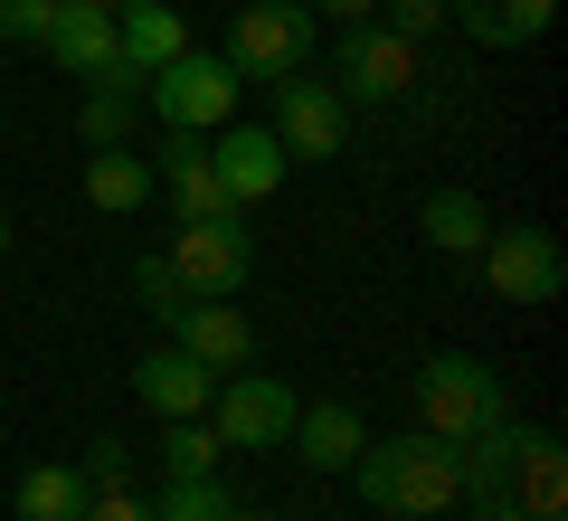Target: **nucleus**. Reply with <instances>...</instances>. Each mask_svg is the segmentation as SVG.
Instances as JSON below:
<instances>
[{
  "mask_svg": "<svg viewBox=\"0 0 568 521\" xmlns=\"http://www.w3.org/2000/svg\"><path fill=\"white\" fill-rule=\"evenodd\" d=\"M85 521H152V502L133 483H104V493H85Z\"/></svg>",
  "mask_w": 568,
  "mask_h": 521,
  "instance_id": "obj_28",
  "label": "nucleus"
},
{
  "mask_svg": "<svg viewBox=\"0 0 568 521\" xmlns=\"http://www.w3.org/2000/svg\"><path fill=\"white\" fill-rule=\"evenodd\" d=\"M332 86H342V104H398L417 86V48L388 20H351L332 39Z\"/></svg>",
  "mask_w": 568,
  "mask_h": 521,
  "instance_id": "obj_7",
  "label": "nucleus"
},
{
  "mask_svg": "<svg viewBox=\"0 0 568 521\" xmlns=\"http://www.w3.org/2000/svg\"><path fill=\"white\" fill-rule=\"evenodd\" d=\"M474 265H484V284L503 303H559V284H568V257L549 228H493Z\"/></svg>",
  "mask_w": 568,
  "mask_h": 521,
  "instance_id": "obj_9",
  "label": "nucleus"
},
{
  "mask_svg": "<svg viewBox=\"0 0 568 521\" xmlns=\"http://www.w3.org/2000/svg\"><path fill=\"white\" fill-rule=\"evenodd\" d=\"M313 39H323V20H313L304 0H246L237 20H227V48H219V58L237 67V86H246V77L275 86V77H294V67H313Z\"/></svg>",
  "mask_w": 568,
  "mask_h": 521,
  "instance_id": "obj_3",
  "label": "nucleus"
},
{
  "mask_svg": "<svg viewBox=\"0 0 568 521\" xmlns=\"http://www.w3.org/2000/svg\"><path fill=\"white\" fill-rule=\"evenodd\" d=\"M351 521H361V512H351Z\"/></svg>",
  "mask_w": 568,
  "mask_h": 521,
  "instance_id": "obj_33",
  "label": "nucleus"
},
{
  "mask_svg": "<svg viewBox=\"0 0 568 521\" xmlns=\"http://www.w3.org/2000/svg\"><path fill=\"white\" fill-rule=\"evenodd\" d=\"M133 303H142V313H152V322L171 332V322H181V313H190L200 294H190V275H181V265L162 257V247H142V257H133Z\"/></svg>",
  "mask_w": 568,
  "mask_h": 521,
  "instance_id": "obj_22",
  "label": "nucleus"
},
{
  "mask_svg": "<svg viewBox=\"0 0 568 521\" xmlns=\"http://www.w3.org/2000/svg\"><path fill=\"white\" fill-rule=\"evenodd\" d=\"M133 104H142V96H123V86H85V104H77V133L95 142V152H104V142H133Z\"/></svg>",
  "mask_w": 568,
  "mask_h": 521,
  "instance_id": "obj_25",
  "label": "nucleus"
},
{
  "mask_svg": "<svg viewBox=\"0 0 568 521\" xmlns=\"http://www.w3.org/2000/svg\"><path fill=\"white\" fill-rule=\"evenodd\" d=\"M162 257L190 275V294H227L237 303L246 284H256V238H246V219H181V238H171Z\"/></svg>",
  "mask_w": 568,
  "mask_h": 521,
  "instance_id": "obj_8",
  "label": "nucleus"
},
{
  "mask_svg": "<svg viewBox=\"0 0 568 521\" xmlns=\"http://www.w3.org/2000/svg\"><path fill=\"white\" fill-rule=\"evenodd\" d=\"M48 58L85 86H123L142 96V77L123 67V39H114V10H85V0H58V29H48Z\"/></svg>",
  "mask_w": 568,
  "mask_h": 521,
  "instance_id": "obj_10",
  "label": "nucleus"
},
{
  "mask_svg": "<svg viewBox=\"0 0 568 521\" xmlns=\"http://www.w3.org/2000/svg\"><path fill=\"white\" fill-rule=\"evenodd\" d=\"M209 171H219V190H227V209H256V200H275L284 190V142L265 133V123H219L209 133Z\"/></svg>",
  "mask_w": 568,
  "mask_h": 521,
  "instance_id": "obj_11",
  "label": "nucleus"
},
{
  "mask_svg": "<svg viewBox=\"0 0 568 521\" xmlns=\"http://www.w3.org/2000/svg\"><path fill=\"white\" fill-rule=\"evenodd\" d=\"M10 502H20V521H85V474L77 464H29Z\"/></svg>",
  "mask_w": 568,
  "mask_h": 521,
  "instance_id": "obj_21",
  "label": "nucleus"
},
{
  "mask_svg": "<svg viewBox=\"0 0 568 521\" xmlns=\"http://www.w3.org/2000/svg\"><path fill=\"white\" fill-rule=\"evenodd\" d=\"M265 133L284 142V161H342L351 152V104L332 77H313V67H294V77H275V123Z\"/></svg>",
  "mask_w": 568,
  "mask_h": 521,
  "instance_id": "obj_6",
  "label": "nucleus"
},
{
  "mask_svg": "<svg viewBox=\"0 0 568 521\" xmlns=\"http://www.w3.org/2000/svg\"><path fill=\"white\" fill-rule=\"evenodd\" d=\"M85 10H123V0H85Z\"/></svg>",
  "mask_w": 568,
  "mask_h": 521,
  "instance_id": "obj_32",
  "label": "nucleus"
},
{
  "mask_svg": "<svg viewBox=\"0 0 568 521\" xmlns=\"http://www.w3.org/2000/svg\"><path fill=\"white\" fill-rule=\"evenodd\" d=\"M171 341H181L209 380H227V370H256V322H246L227 294H200L181 322H171Z\"/></svg>",
  "mask_w": 568,
  "mask_h": 521,
  "instance_id": "obj_12",
  "label": "nucleus"
},
{
  "mask_svg": "<svg viewBox=\"0 0 568 521\" xmlns=\"http://www.w3.org/2000/svg\"><path fill=\"white\" fill-rule=\"evenodd\" d=\"M294 455H304V474H351V455L369 445V427H361V408L351 399H313V408H294Z\"/></svg>",
  "mask_w": 568,
  "mask_h": 521,
  "instance_id": "obj_16",
  "label": "nucleus"
},
{
  "mask_svg": "<svg viewBox=\"0 0 568 521\" xmlns=\"http://www.w3.org/2000/svg\"><path fill=\"white\" fill-rule=\"evenodd\" d=\"M48 29H58V0H0V39L10 48H48Z\"/></svg>",
  "mask_w": 568,
  "mask_h": 521,
  "instance_id": "obj_26",
  "label": "nucleus"
},
{
  "mask_svg": "<svg viewBox=\"0 0 568 521\" xmlns=\"http://www.w3.org/2000/svg\"><path fill=\"white\" fill-rule=\"evenodd\" d=\"M152 521H237V493H227L219 474H181V483H162Z\"/></svg>",
  "mask_w": 568,
  "mask_h": 521,
  "instance_id": "obj_24",
  "label": "nucleus"
},
{
  "mask_svg": "<svg viewBox=\"0 0 568 521\" xmlns=\"http://www.w3.org/2000/svg\"><path fill=\"white\" fill-rule=\"evenodd\" d=\"M417 228H426V247H436V257H484L493 209L474 200V190H436V200L417 209Z\"/></svg>",
  "mask_w": 568,
  "mask_h": 521,
  "instance_id": "obj_20",
  "label": "nucleus"
},
{
  "mask_svg": "<svg viewBox=\"0 0 568 521\" xmlns=\"http://www.w3.org/2000/svg\"><path fill=\"white\" fill-rule=\"evenodd\" d=\"M114 39H123V67L152 77V67H171L190 48V20H181V0H123V10H114Z\"/></svg>",
  "mask_w": 568,
  "mask_h": 521,
  "instance_id": "obj_17",
  "label": "nucleus"
},
{
  "mask_svg": "<svg viewBox=\"0 0 568 521\" xmlns=\"http://www.w3.org/2000/svg\"><path fill=\"white\" fill-rule=\"evenodd\" d=\"M379 20L398 29L407 48H426V39H436V29H446V0H379Z\"/></svg>",
  "mask_w": 568,
  "mask_h": 521,
  "instance_id": "obj_27",
  "label": "nucleus"
},
{
  "mask_svg": "<svg viewBox=\"0 0 568 521\" xmlns=\"http://www.w3.org/2000/svg\"><path fill=\"white\" fill-rule=\"evenodd\" d=\"M219 455H227V445H219L209 418H162V474L171 483H181V474H219Z\"/></svg>",
  "mask_w": 568,
  "mask_h": 521,
  "instance_id": "obj_23",
  "label": "nucleus"
},
{
  "mask_svg": "<svg viewBox=\"0 0 568 521\" xmlns=\"http://www.w3.org/2000/svg\"><path fill=\"white\" fill-rule=\"evenodd\" d=\"M503 521H568V455H559V437H549V427H521Z\"/></svg>",
  "mask_w": 568,
  "mask_h": 521,
  "instance_id": "obj_13",
  "label": "nucleus"
},
{
  "mask_svg": "<svg viewBox=\"0 0 568 521\" xmlns=\"http://www.w3.org/2000/svg\"><path fill=\"white\" fill-rule=\"evenodd\" d=\"M503 418H511V389H503L493 361H474V351H436V361L417 370V427L436 445H465V437H484V427H503Z\"/></svg>",
  "mask_w": 568,
  "mask_h": 521,
  "instance_id": "obj_2",
  "label": "nucleus"
},
{
  "mask_svg": "<svg viewBox=\"0 0 568 521\" xmlns=\"http://www.w3.org/2000/svg\"><path fill=\"white\" fill-rule=\"evenodd\" d=\"M152 190H171L181 219H237L227 190H219V171H209V133H162V152H152Z\"/></svg>",
  "mask_w": 568,
  "mask_h": 521,
  "instance_id": "obj_14",
  "label": "nucleus"
},
{
  "mask_svg": "<svg viewBox=\"0 0 568 521\" xmlns=\"http://www.w3.org/2000/svg\"><path fill=\"white\" fill-rule=\"evenodd\" d=\"M294 389L284 380H265V370H227L219 389H209V427H219V445L227 455H275L284 437H294Z\"/></svg>",
  "mask_w": 568,
  "mask_h": 521,
  "instance_id": "obj_5",
  "label": "nucleus"
},
{
  "mask_svg": "<svg viewBox=\"0 0 568 521\" xmlns=\"http://www.w3.org/2000/svg\"><path fill=\"white\" fill-rule=\"evenodd\" d=\"M446 20L465 29L474 48H530L559 20V0H446Z\"/></svg>",
  "mask_w": 568,
  "mask_h": 521,
  "instance_id": "obj_18",
  "label": "nucleus"
},
{
  "mask_svg": "<svg viewBox=\"0 0 568 521\" xmlns=\"http://www.w3.org/2000/svg\"><path fill=\"white\" fill-rule=\"evenodd\" d=\"M237 521H284V512H256V502H237Z\"/></svg>",
  "mask_w": 568,
  "mask_h": 521,
  "instance_id": "obj_30",
  "label": "nucleus"
},
{
  "mask_svg": "<svg viewBox=\"0 0 568 521\" xmlns=\"http://www.w3.org/2000/svg\"><path fill=\"white\" fill-rule=\"evenodd\" d=\"M351 474H361V502L379 521H436V512H455V445H436L426 427H407V437H369L361 455H351Z\"/></svg>",
  "mask_w": 568,
  "mask_h": 521,
  "instance_id": "obj_1",
  "label": "nucleus"
},
{
  "mask_svg": "<svg viewBox=\"0 0 568 521\" xmlns=\"http://www.w3.org/2000/svg\"><path fill=\"white\" fill-rule=\"evenodd\" d=\"M85 200H95L104 219H142V200H152V161H142L133 142L85 152Z\"/></svg>",
  "mask_w": 568,
  "mask_h": 521,
  "instance_id": "obj_19",
  "label": "nucleus"
},
{
  "mask_svg": "<svg viewBox=\"0 0 568 521\" xmlns=\"http://www.w3.org/2000/svg\"><path fill=\"white\" fill-rule=\"evenodd\" d=\"M142 96H152L162 133H219V123H237V67L209 58V48H181L171 67L142 77Z\"/></svg>",
  "mask_w": 568,
  "mask_h": 521,
  "instance_id": "obj_4",
  "label": "nucleus"
},
{
  "mask_svg": "<svg viewBox=\"0 0 568 521\" xmlns=\"http://www.w3.org/2000/svg\"><path fill=\"white\" fill-rule=\"evenodd\" d=\"M0 265H10V209H0Z\"/></svg>",
  "mask_w": 568,
  "mask_h": 521,
  "instance_id": "obj_31",
  "label": "nucleus"
},
{
  "mask_svg": "<svg viewBox=\"0 0 568 521\" xmlns=\"http://www.w3.org/2000/svg\"><path fill=\"white\" fill-rule=\"evenodd\" d=\"M313 20H332V29H351V20H379V0H304Z\"/></svg>",
  "mask_w": 568,
  "mask_h": 521,
  "instance_id": "obj_29",
  "label": "nucleus"
},
{
  "mask_svg": "<svg viewBox=\"0 0 568 521\" xmlns=\"http://www.w3.org/2000/svg\"><path fill=\"white\" fill-rule=\"evenodd\" d=\"M209 389H219V380L190 361L181 341H162V351H142V361H133V399L152 408V418H209Z\"/></svg>",
  "mask_w": 568,
  "mask_h": 521,
  "instance_id": "obj_15",
  "label": "nucleus"
}]
</instances>
